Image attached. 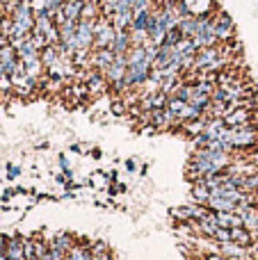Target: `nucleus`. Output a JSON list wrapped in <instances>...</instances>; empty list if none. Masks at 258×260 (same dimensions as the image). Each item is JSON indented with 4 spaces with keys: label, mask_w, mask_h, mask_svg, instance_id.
Wrapping results in <instances>:
<instances>
[{
    "label": "nucleus",
    "mask_w": 258,
    "mask_h": 260,
    "mask_svg": "<svg viewBox=\"0 0 258 260\" xmlns=\"http://www.w3.org/2000/svg\"><path fill=\"white\" fill-rule=\"evenodd\" d=\"M213 30H215V37L219 39V44H227V41L236 39V21H233V16L229 12H224V9L215 12Z\"/></svg>",
    "instance_id": "nucleus-1"
},
{
    "label": "nucleus",
    "mask_w": 258,
    "mask_h": 260,
    "mask_svg": "<svg viewBox=\"0 0 258 260\" xmlns=\"http://www.w3.org/2000/svg\"><path fill=\"white\" fill-rule=\"evenodd\" d=\"M190 197H192V203H201V206H208L210 197H213V192H210L208 187H206L204 183H195L190 187Z\"/></svg>",
    "instance_id": "nucleus-13"
},
{
    "label": "nucleus",
    "mask_w": 258,
    "mask_h": 260,
    "mask_svg": "<svg viewBox=\"0 0 258 260\" xmlns=\"http://www.w3.org/2000/svg\"><path fill=\"white\" fill-rule=\"evenodd\" d=\"M208 208L213 212H238V203L227 197H210Z\"/></svg>",
    "instance_id": "nucleus-10"
},
{
    "label": "nucleus",
    "mask_w": 258,
    "mask_h": 260,
    "mask_svg": "<svg viewBox=\"0 0 258 260\" xmlns=\"http://www.w3.org/2000/svg\"><path fill=\"white\" fill-rule=\"evenodd\" d=\"M215 247H217V251L227 260H240V258L249 256V249L240 247V244H236V242H222V244H215Z\"/></svg>",
    "instance_id": "nucleus-8"
},
{
    "label": "nucleus",
    "mask_w": 258,
    "mask_h": 260,
    "mask_svg": "<svg viewBox=\"0 0 258 260\" xmlns=\"http://www.w3.org/2000/svg\"><path fill=\"white\" fill-rule=\"evenodd\" d=\"M240 260H254V258H251V256H245V258H240Z\"/></svg>",
    "instance_id": "nucleus-30"
},
{
    "label": "nucleus",
    "mask_w": 258,
    "mask_h": 260,
    "mask_svg": "<svg viewBox=\"0 0 258 260\" xmlns=\"http://www.w3.org/2000/svg\"><path fill=\"white\" fill-rule=\"evenodd\" d=\"M39 57H41V64H44V69L48 71V69L57 67V64H62V55H59V48L57 44H48L46 48L39 50Z\"/></svg>",
    "instance_id": "nucleus-7"
},
{
    "label": "nucleus",
    "mask_w": 258,
    "mask_h": 260,
    "mask_svg": "<svg viewBox=\"0 0 258 260\" xmlns=\"http://www.w3.org/2000/svg\"><path fill=\"white\" fill-rule=\"evenodd\" d=\"M64 3H67V0H41V7H46L55 16V12H57V9H62Z\"/></svg>",
    "instance_id": "nucleus-22"
},
{
    "label": "nucleus",
    "mask_w": 258,
    "mask_h": 260,
    "mask_svg": "<svg viewBox=\"0 0 258 260\" xmlns=\"http://www.w3.org/2000/svg\"><path fill=\"white\" fill-rule=\"evenodd\" d=\"M231 242H236V244H240V247L249 249V247H254L256 240H254V235H251L249 229L238 226V229H231Z\"/></svg>",
    "instance_id": "nucleus-11"
},
{
    "label": "nucleus",
    "mask_w": 258,
    "mask_h": 260,
    "mask_svg": "<svg viewBox=\"0 0 258 260\" xmlns=\"http://www.w3.org/2000/svg\"><path fill=\"white\" fill-rule=\"evenodd\" d=\"M103 253H110L108 242H103V240H96V242H91V256H103Z\"/></svg>",
    "instance_id": "nucleus-20"
},
{
    "label": "nucleus",
    "mask_w": 258,
    "mask_h": 260,
    "mask_svg": "<svg viewBox=\"0 0 258 260\" xmlns=\"http://www.w3.org/2000/svg\"><path fill=\"white\" fill-rule=\"evenodd\" d=\"M142 62H149L146 59V46H133L131 53H128V67L131 64H142Z\"/></svg>",
    "instance_id": "nucleus-17"
},
{
    "label": "nucleus",
    "mask_w": 258,
    "mask_h": 260,
    "mask_svg": "<svg viewBox=\"0 0 258 260\" xmlns=\"http://www.w3.org/2000/svg\"><path fill=\"white\" fill-rule=\"evenodd\" d=\"M183 39H185V37L181 35V30H178V27H172V30H167V35H165L163 44H167V46H178Z\"/></svg>",
    "instance_id": "nucleus-18"
},
{
    "label": "nucleus",
    "mask_w": 258,
    "mask_h": 260,
    "mask_svg": "<svg viewBox=\"0 0 258 260\" xmlns=\"http://www.w3.org/2000/svg\"><path fill=\"white\" fill-rule=\"evenodd\" d=\"M91 155H94L96 160H99V157H101V148H94V151H91Z\"/></svg>",
    "instance_id": "nucleus-28"
},
{
    "label": "nucleus",
    "mask_w": 258,
    "mask_h": 260,
    "mask_svg": "<svg viewBox=\"0 0 258 260\" xmlns=\"http://www.w3.org/2000/svg\"><path fill=\"white\" fill-rule=\"evenodd\" d=\"M55 183H57V185H67L69 178H67L64 174H55Z\"/></svg>",
    "instance_id": "nucleus-27"
},
{
    "label": "nucleus",
    "mask_w": 258,
    "mask_h": 260,
    "mask_svg": "<svg viewBox=\"0 0 258 260\" xmlns=\"http://www.w3.org/2000/svg\"><path fill=\"white\" fill-rule=\"evenodd\" d=\"M204 133L210 137V142H215V139H219L224 133H227V123H224V119H210Z\"/></svg>",
    "instance_id": "nucleus-15"
},
{
    "label": "nucleus",
    "mask_w": 258,
    "mask_h": 260,
    "mask_svg": "<svg viewBox=\"0 0 258 260\" xmlns=\"http://www.w3.org/2000/svg\"><path fill=\"white\" fill-rule=\"evenodd\" d=\"M190 105H195L197 110H201V112L206 114V110L210 108V103H213V96L210 94H206V91H201L199 87H195L192 89V96H190V101H187Z\"/></svg>",
    "instance_id": "nucleus-12"
},
{
    "label": "nucleus",
    "mask_w": 258,
    "mask_h": 260,
    "mask_svg": "<svg viewBox=\"0 0 258 260\" xmlns=\"http://www.w3.org/2000/svg\"><path fill=\"white\" fill-rule=\"evenodd\" d=\"M146 171H149V165H142V169H140V174H142V176H146Z\"/></svg>",
    "instance_id": "nucleus-29"
},
{
    "label": "nucleus",
    "mask_w": 258,
    "mask_h": 260,
    "mask_svg": "<svg viewBox=\"0 0 258 260\" xmlns=\"http://www.w3.org/2000/svg\"><path fill=\"white\" fill-rule=\"evenodd\" d=\"M213 242H215V244L231 242V229H222V226H219L217 233H215V238H213Z\"/></svg>",
    "instance_id": "nucleus-21"
},
{
    "label": "nucleus",
    "mask_w": 258,
    "mask_h": 260,
    "mask_svg": "<svg viewBox=\"0 0 258 260\" xmlns=\"http://www.w3.org/2000/svg\"><path fill=\"white\" fill-rule=\"evenodd\" d=\"M117 55L112 53L110 48H103V50H91L89 55V69H99V71H105L110 64L114 62Z\"/></svg>",
    "instance_id": "nucleus-6"
},
{
    "label": "nucleus",
    "mask_w": 258,
    "mask_h": 260,
    "mask_svg": "<svg viewBox=\"0 0 258 260\" xmlns=\"http://www.w3.org/2000/svg\"><path fill=\"white\" fill-rule=\"evenodd\" d=\"M178 30H181V35L185 37V39H192V37H195V32H197V14L195 12L187 14V16L178 23Z\"/></svg>",
    "instance_id": "nucleus-16"
},
{
    "label": "nucleus",
    "mask_w": 258,
    "mask_h": 260,
    "mask_svg": "<svg viewBox=\"0 0 258 260\" xmlns=\"http://www.w3.org/2000/svg\"><path fill=\"white\" fill-rule=\"evenodd\" d=\"M195 260H206V258H204V256H199V258H195Z\"/></svg>",
    "instance_id": "nucleus-31"
},
{
    "label": "nucleus",
    "mask_w": 258,
    "mask_h": 260,
    "mask_svg": "<svg viewBox=\"0 0 258 260\" xmlns=\"http://www.w3.org/2000/svg\"><path fill=\"white\" fill-rule=\"evenodd\" d=\"M123 169H126V171H135L137 169L135 157H128V160H123Z\"/></svg>",
    "instance_id": "nucleus-26"
},
{
    "label": "nucleus",
    "mask_w": 258,
    "mask_h": 260,
    "mask_svg": "<svg viewBox=\"0 0 258 260\" xmlns=\"http://www.w3.org/2000/svg\"><path fill=\"white\" fill-rule=\"evenodd\" d=\"M201 256H204L206 260H227V258H224L219 251H204Z\"/></svg>",
    "instance_id": "nucleus-25"
},
{
    "label": "nucleus",
    "mask_w": 258,
    "mask_h": 260,
    "mask_svg": "<svg viewBox=\"0 0 258 260\" xmlns=\"http://www.w3.org/2000/svg\"><path fill=\"white\" fill-rule=\"evenodd\" d=\"M82 7H85V3H80V0H67V3L62 5V12L67 18H73V21H80L82 18Z\"/></svg>",
    "instance_id": "nucleus-14"
},
{
    "label": "nucleus",
    "mask_w": 258,
    "mask_h": 260,
    "mask_svg": "<svg viewBox=\"0 0 258 260\" xmlns=\"http://www.w3.org/2000/svg\"><path fill=\"white\" fill-rule=\"evenodd\" d=\"M57 167L62 169V174L67 176L69 180H73V167H71V162H69V157L64 155V153H57Z\"/></svg>",
    "instance_id": "nucleus-19"
},
{
    "label": "nucleus",
    "mask_w": 258,
    "mask_h": 260,
    "mask_svg": "<svg viewBox=\"0 0 258 260\" xmlns=\"http://www.w3.org/2000/svg\"><path fill=\"white\" fill-rule=\"evenodd\" d=\"M94 25L96 21H87V18H80L78 21V46L80 50H94Z\"/></svg>",
    "instance_id": "nucleus-3"
},
{
    "label": "nucleus",
    "mask_w": 258,
    "mask_h": 260,
    "mask_svg": "<svg viewBox=\"0 0 258 260\" xmlns=\"http://www.w3.org/2000/svg\"><path fill=\"white\" fill-rule=\"evenodd\" d=\"M76 242H78V238L73 233H69V231H57V233H53L48 240L50 247L59 249V251H64V253L71 251V249L76 247Z\"/></svg>",
    "instance_id": "nucleus-5"
},
{
    "label": "nucleus",
    "mask_w": 258,
    "mask_h": 260,
    "mask_svg": "<svg viewBox=\"0 0 258 260\" xmlns=\"http://www.w3.org/2000/svg\"><path fill=\"white\" fill-rule=\"evenodd\" d=\"M133 48V41H131V30H117V37H114V44H112V53L114 55H128Z\"/></svg>",
    "instance_id": "nucleus-9"
},
{
    "label": "nucleus",
    "mask_w": 258,
    "mask_h": 260,
    "mask_svg": "<svg viewBox=\"0 0 258 260\" xmlns=\"http://www.w3.org/2000/svg\"><path fill=\"white\" fill-rule=\"evenodd\" d=\"M18 176H21V167L9 162L7 165V180H14V178H18Z\"/></svg>",
    "instance_id": "nucleus-23"
},
{
    "label": "nucleus",
    "mask_w": 258,
    "mask_h": 260,
    "mask_svg": "<svg viewBox=\"0 0 258 260\" xmlns=\"http://www.w3.org/2000/svg\"><path fill=\"white\" fill-rule=\"evenodd\" d=\"M114 37H117V27L112 25V21L105 16H101L94 25V50L112 48Z\"/></svg>",
    "instance_id": "nucleus-2"
},
{
    "label": "nucleus",
    "mask_w": 258,
    "mask_h": 260,
    "mask_svg": "<svg viewBox=\"0 0 258 260\" xmlns=\"http://www.w3.org/2000/svg\"><path fill=\"white\" fill-rule=\"evenodd\" d=\"M126 108H128V105L123 103L121 99H114V101H112V112H114V114H123V112H126Z\"/></svg>",
    "instance_id": "nucleus-24"
},
{
    "label": "nucleus",
    "mask_w": 258,
    "mask_h": 260,
    "mask_svg": "<svg viewBox=\"0 0 258 260\" xmlns=\"http://www.w3.org/2000/svg\"><path fill=\"white\" fill-rule=\"evenodd\" d=\"M249 121H258L256 110H249V108H238V110H233L231 114L224 117V123H227V128H231V130L240 128L242 123H249Z\"/></svg>",
    "instance_id": "nucleus-4"
}]
</instances>
